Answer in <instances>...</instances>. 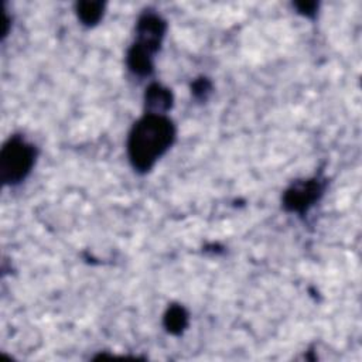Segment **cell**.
<instances>
[{
	"mask_svg": "<svg viewBox=\"0 0 362 362\" xmlns=\"http://www.w3.org/2000/svg\"><path fill=\"white\" fill-rule=\"evenodd\" d=\"M175 140V126L165 115L144 113L127 137V157L139 173L150 171Z\"/></svg>",
	"mask_w": 362,
	"mask_h": 362,
	"instance_id": "1",
	"label": "cell"
},
{
	"mask_svg": "<svg viewBox=\"0 0 362 362\" xmlns=\"http://www.w3.org/2000/svg\"><path fill=\"white\" fill-rule=\"evenodd\" d=\"M37 160V147L23 136H11L0 151V178L4 185H17L31 173Z\"/></svg>",
	"mask_w": 362,
	"mask_h": 362,
	"instance_id": "2",
	"label": "cell"
},
{
	"mask_svg": "<svg viewBox=\"0 0 362 362\" xmlns=\"http://www.w3.org/2000/svg\"><path fill=\"white\" fill-rule=\"evenodd\" d=\"M325 185V180L320 177L294 181L283 194V208L287 212L305 214L322 197Z\"/></svg>",
	"mask_w": 362,
	"mask_h": 362,
	"instance_id": "3",
	"label": "cell"
},
{
	"mask_svg": "<svg viewBox=\"0 0 362 362\" xmlns=\"http://www.w3.org/2000/svg\"><path fill=\"white\" fill-rule=\"evenodd\" d=\"M167 23L165 20L151 11L143 13L136 23V41L153 54L160 49L163 38L165 35Z\"/></svg>",
	"mask_w": 362,
	"mask_h": 362,
	"instance_id": "4",
	"label": "cell"
},
{
	"mask_svg": "<svg viewBox=\"0 0 362 362\" xmlns=\"http://www.w3.org/2000/svg\"><path fill=\"white\" fill-rule=\"evenodd\" d=\"M173 102H174V96L171 89L160 83H151L146 88V92H144L146 113L164 115L171 109Z\"/></svg>",
	"mask_w": 362,
	"mask_h": 362,
	"instance_id": "5",
	"label": "cell"
},
{
	"mask_svg": "<svg viewBox=\"0 0 362 362\" xmlns=\"http://www.w3.org/2000/svg\"><path fill=\"white\" fill-rule=\"evenodd\" d=\"M153 57L154 54L151 51L137 42H133L126 55V64L129 71L137 76L151 75L154 71Z\"/></svg>",
	"mask_w": 362,
	"mask_h": 362,
	"instance_id": "6",
	"label": "cell"
},
{
	"mask_svg": "<svg viewBox=\"0 0 362 362\" xmlns=\"http://www.w3.org/2000/svg\"><path fill=\"white\" fill-rule=\"evenodd\" d=\"M188 321V311L180 304H171L163 317L164 328L173 335H181L187 329Z\"/></svg>",
	"mask_w": 362,
	"mask_h": 362,
	"instance_id": "7",
	"label": "cell"
},
{
	"mask_svg": "<svg viewBox=\"0 0 362 362\" xmlns=\"http://www.w3.org/2000/svg\"><path fill=\"white\" fill-rule=\"evenodd\" d=\"M105 11L102 1H79L76 4V16L86 27H92L100 21Z\"/></svg>",
	"mask_w": 362,
	"mask_h": 362,
	"instance_id": "8",
	"label": "cell"
},
{
	"mask_svg": "<svg viewBox=\"0 0 362 362\" xmlns=\"http://www.w3.org/2000/svg\"><path fill=\"white\" fill-rule=\"evenodd\" d=\"M212 92V83L208 78L199 76L191 83V93L198 100H206Z\"/></svg>",
	"mask_w": 362,
	"mask_h": 362,
	"instance_id": "9",
	"label": "cell"
},
{
	"mask_svg": "<svg viewBox=\"0 0 362 362\" xmlns=\"http://www.w3.org/2000/svg\"><path fill=\"white\" fill-rule=\"evenodd\" d=\"M296 7L298 13H301L303 16L313 17L315 16V10L318 8V4L315 1H303V3H296Z\"/></svg>",
	"mask_w": 362,
	"mask_h": 362,
	"instance_id": "10",
	"label": "cell"
}]
</instances>
